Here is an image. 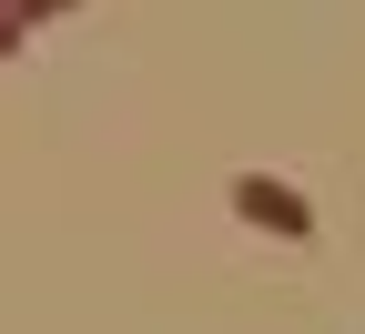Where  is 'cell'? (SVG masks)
Listing matches in <instances>:
<instances>
[{
  "label": "cell",
  "mask_w": 365,
  "mask_h": 334,
  "mask_svg": "<svg viewBox=\"0 0 365 334\" xmlns=\"http://www.w3.org/2000/svg\"><path fill=\"white\" fill-rule=\"evenodd\" d=\"M234 213H244L254 233H284V244H304V233H314V203L294 193L284 172H234Z\"/></svg>",
  "instance_id": "6da1fadb"
},
{
  "label": "cell",
  "mask_w": 365,
  "mask_h": 334,
  "mask_svg": "<svg viewBox=\"0 0 365 334\" xmlns=\"http://www.w3.org/2000/svg\"><path fill=\"white\" fill-rule=\"evenodd\" d=\"M11 41H31V0H0V51Z\"/></svg>",
  "instance_id": "7a4b0ae2"
},
{
  "label": "cell",
  "mask_w": 365,
  "mask_h": 334,
  "mask_svg": "<svg viewBox=\"0 0 365 334\" xmlns=\"http://www.w3.org/2000/svg\"><path fill=\"white\" fill-rule=\"evenodd\" d=\"M51 11H71V0H31V21H51Z\"/></svg>",
  "instance_id": "3957f363"
}]
</instances>
